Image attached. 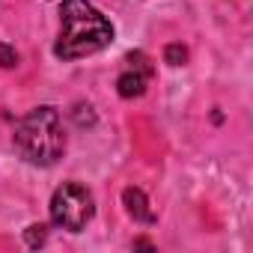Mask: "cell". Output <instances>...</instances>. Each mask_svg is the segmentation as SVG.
<instances>
[{
  "instance_id": "cell-1",
  "label": "cell",
  "mask_w": 253,
  "mask_h": 253,
  "mask_svg": "<svg viewBox=\"0 0 253 253\" xmlns=\"http://www.w3.org/2000/svg\"><path fill=\"white\" fill-rule=\"evenodd\" d=\"M60 39L54 54L60 60H81L110 45L113 24L89 3V0H63L60 3Z\"/></svg>"
},
{
  "instance_id": "cell-2",
  "label": "cell",
  "mask_w": 253,
  "mask_h": 253,
  "mask_svg": "<svg viewBox=\"0 0 253 253\" xmlns=\"http://www.w3.org/2000/svg\"><path fill=\"white\" fill-rule=\"evenodd\" d=\"M12 140H15V149L24 161L39 164V167L57 164L66 152V131H63L60 110L51 104L30 110L27 116L18 119Z\"/></svg>"
},
{
  "instance_id": "cell-3",
  "label": "cell",
  "mask_w": 253,
  "mask_h": 253,
  "mask_svg": "<svg viewBox=\"0 0 253 253\" xmlns=\"http://www.w3.org/2000/svg\"><path fill=\"white\" fill-rule=\"evenodd\" d=\"M95 214V200L92 194L78 185V182H63L54 197H51V220L60 226V229H69V232H81Z\"/></svg>"
},
{
  "instance_id": "cell-4",
  "label": "cell",
  "mask_w": 253,
  "mask_h": 253,
  "mask_svg": "<svg viewBox=\"0 0 253 253\" xmlns=\"http://www.w3.org/2000/svg\"><path fill=\"white\" fill-rule=\"evenodd\" d=\"M152 60L143 54V51H131V54H125L122 60V72L116 78V89L122 98H137L146 92L149 81H152Z\"/></svg>"
},
{
  "instance_id": "cell-5",
  "label": "cell",
  "mask_w": 253,
  "mask_h": 253,
  "mask_svg": "<svg viewBox=\"0 0 253 253\" xmlns=\"http://www.w3.org/2000/svg\"><path fill=\"white\" fill-rule=\"evenodd\" d=\"M122 200H125V209H128V214H131L134 220H143V223H152V220H155V214H152L149 200H146L143 191L125 188V191H122Z\"/></svg>"
},
{
  "instance_id": "cell-6",
  "label": "cell",
  "mask_w": 253,
  "mask_h": 253,
  "mask_svg": "<svg viewBox=\"0 0 253 253\" xmlns=\"http://www.w3.org/2000/svg\"><path fill=\"white\" fill-rule=\"evenodd\" d=\"M164 60H167L170 66H185V60H188V51H185L182 45H167V51H164Z\"/></svg>"
},
{
  "instance_id": "cell-7",
  "label": "cell",
  "mask_w": 253,
  "mask_h": 253,
  "mask_svg": "<svg viewBox=\"0 0 253 253\" xmlns=\"http://www.w3.org/2000/svg\"><path fill=\"white\" fill-rule=\"evenodd\" d=\"M45 238H48V226H45V223H33V226L27 229V244H30V247L45 244Z\"/></svg>"
},
{
  "instance_id": "cell-8",
  "label": "cell",
  "mask_w": 253,
  "mask_h": 253,
  "mask_svg": "<svg viewBox=\"0 0 253 253\" xmlns=\"http://www.w3.org/2000/svg\"><path fill=\"white\" fill-rule=\"evenodd\" d=\"M0 66H3V69L18 66V54H15V48H9V45H3V42H0Z\"/></svg>"
}]
</instances>
